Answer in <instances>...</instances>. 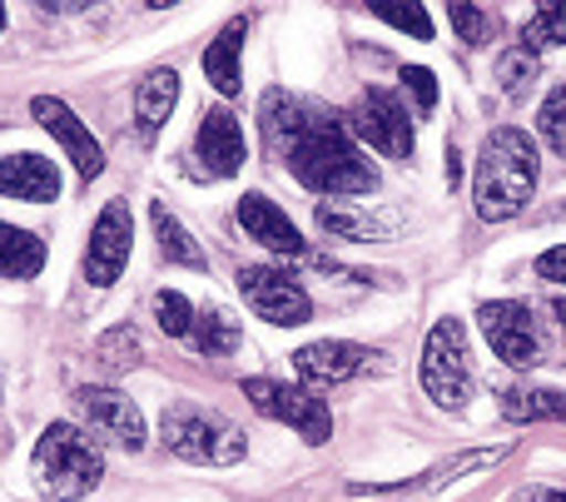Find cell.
I'll return each mask as SVG.
<instances>
[{"label": "cell", "instance_id": "obj_1", "mask_svg": "<svg viewBox=\"0 0 566 502\" xmlns=\"http://www.w3.org/2000/svg\"><path fill=\"white\" fill-rule=\"evenodd\" d=\"M537 175H542L537 139L517 125L492 129L478 155V179H472V205H478V215L488 219V224L522 215L527 199L537 195Z\"/></svg>", "mask_w": 566, "mask_h": 502}, {"label": "cell", "instance_id": "obj_2", "mask_svg": "<svg viewBox=\"0 0 566 502\" xmlns=\"http://www.w3.org/2000/svg\"><path fill=\"white\" fill-rule=\"evenodd\" d=\"M289 169L298 185H308L313 195H373L378 189V169L363 159V149L353 145V135L333 119H308V129L298 135L289 155Z\"/></svg>", "mask_w": 566, "mask_h": 502}, {"label": "cell", "instance_id": "obj_3", "mask_svg": "<svg viewBox=\"0 0 566 502\" xmlns=\"http://www.w3.org/2000/svg\"><path fill=\"white\" fill-rule=\"evenodd\" d=\"M30 468H35L40 493L60 498V502L95 493L99 478H105V458H99V448L90 443L75 423H50L45 433H40Z\"/></svg>", "mask_w": 566, "mask_h": 502}, {"label": "cell", "instance_id": "obj_4", "mask_svg": "<svg viewBox=\"0 0 566 502\" xmlns=\"http://www.w3.org/2000/svg\"><path fill=\"white\" fill-rule=\"evenodd\" d=\"M159 438L175 458L185 463H205V468H229L249 453V438L239 423H229L224 414L199 404H175L159 418Z\"/></svg>", "mask_w": 566, "mask_h": 502}, {"label": "cell", "instance_id": "obj_5", "mask_svg": "<svg viewBox=\"0 0 566 502\" xmlns=\"http://www.w3.org/2000/svg\"><path fill=\"white\" fill-rule=\"evenodd\" d=\"M422 388L438 408H468L472 398V364H468V334L458 318H438L422 344Z\"/></svg>", "mask_w": 566, "mask_h": 502}, {"label": "cell", "instance_id": "obj_6", "mask_svg": "<svg viewBox=\"0 0 566 502\" xmlns=\"http://www.w3.org/2000/svg\"><path fill=\"white\" fill-rule=\"evenodd\" d=\"M244 398L274 423H289L303 443H328L333 438V414L323 398H313V388L279 384V378H244Z\"/></svg>", "mask_w": 566, "mask_h": 502}, {"label": "cell", "instance_id": "obj_7", "mask_svg": "<svg viewBox=\"0 0 566 502\" xmlns=\"http://www.w3.org/2000/svg\"><path fill=\"white\" fill-rule=\"evenodd\" d=\"M348 135L388 159H412V119L392 90H363L358 105L348 109Z\"/></svg>", "mask_w": 566, "mask_h": 502}, {"label": "cell", "instance_id": "obj_8", "mask_svg": "<svg viewBox=\"0 0 566 502\" xmlns=\"http://www.w3.org/2000/svg\"><path fill=\"white\" fill-rule=\"evenodd\" d=\"M239 294L249 299V308H254L264 324H279V328H298V324H308V314H313L308 294H303V284L289 269H269V264L239 269Z\"/></svg>", "mask_w": 566, "mask_h": 502}, {"label": "cell", "instance_id": "obj_9", "mask_svg": "<svg viewBox=\"0 0 566 502\" xmlns=\"http://www.w3.org/2000/svg\"><path fill=\"white\" fill-rule=\"evenodd\" d=\"M478 324L502 364H512V368L542 364V328L527 304H517V299H492V304L478 308Z\"/></svg>", "mask_w": 566, "mask_h": 502}, {"label": "cell", "instance_id": "obj_10", "mask_svg": "<svg viewBox=\"0 0 566 502\" xmlns=\"http://www.w3.org/2000/svg\"><path fill=\"white\" fill-rule=\"evenodd\" d=\"M75 414L85 418L90 433L115 443V448H125V453H139V448H145V418H139V408L129 404L119 388H99V384L75 388Z\"/></svg>", "mask_w": 566, "mask_h": 502}, {"label": "cell", "instance_id": "obj_11", "mask_svg": "<svg viewBox=\"0 0 566 502\" xmlns=\"http://www.w3.org/2000/svg\"><path fill=\"white\" fill-rule=\"evenodd\" d=\"M129 244H135V219L119 199H109L99 209L95 229H90V244H85V279L95 289H109L129 264Z\"/></svg>", "mask_w": 566, "mask_h": 502}, {"label": "cell", "instance_id": "obj_12", "mask_svg": "<svg viewBox=\"0 0 566 502\" xmlns=\"http://www.w3.org/2000/svg\"><path fill=\"white\" fill-rule=\"evenodd\" d=\"M30 115H35L40 125H45L50 135H55V145L65 149V159L75 165V175H80V179H95L99 169H105V149H99V139L90 135V125L65 105V100H55V95H35V100H30Z\"/></svg>", "mask_w": 566, "mask_h": 502}, {"label": "cell", "instance_id": "obj_13", "mask_svg": "<svg viewBox=\"0 0 566 502\" xmlns=\"http://www.w3.org/2000/svg\"><path fill=\"white\" fill-rule=\"evenodd\" d=\"M368 354L363 344H348V338H318V344H303L298 354H293V368H298V378L308 388H333V384H348V378H358L363 368H368Z\"/></svg>", "mask_w": 566, "mask_h": 502}, {"label": "cell", "instance_id": "obj_14", "mask_svg": "<svg viewBox=\"0 0 566 502\" xmlns=\"http://www.w3.org/2000/svg\"><path fill=\"white\" fill-rule=\"evenodd\" d=\"M195 155H199V165H205L209 175H219V179L239 175V169H244V155H249V145H244V125H239V119L229 115V109H209V115L199 119Z\"/></svg>", "mask_w": 566, "mask_h": 502}, {"label": "cell", "instance_id": "obj_15", "mask_svg": "<svg viewBox=\"0 0 566 502\" xmlns=\"http://www.w3.org/2000/svg\"><path fill=\"white\" fill-rule=\"evenodd\" d=\"M0 195L25 199V205H50L60 199V169L45 155H6L0 159Z\"/></svg>", "mask_w": 566, "mask_h": 502}, {"label": "cell", "instance_id": "obj_16", "mask_svg": "<svg viewBox=\"0 0 566 502\" xmlns=\"http://www.w3.org/2000/svg\"><path fill=\"white\" fill-rule=\"evenodd\" d=\"M239 224H244L249 239H259L264 249H274V254H303V234L293 229V219L283 215L269 195H244L239 199Z\"/></svg>", "mask_w": 566, "mask_h": 502}, {"label": "cell", "instance_id": "obj_17", "mask_svg": "<svg viewBox=\"0 0 566 502\" xmlns=\"http://www.w3.org/2000/svg\"><path fill=\"white\" fill-rule=\"evenodd\" d=\"M259 129H264L269 155L289 159L293 145H298V135L308 129V119H303V105H298V100H289L283 90H269L264 105H259Z\"/></svg>", "mask_w": 566, "mask_h": 502}, {"label": "cell", "instance_id": "obj_18", "mask_svg": "<svg viewBox=\"0 0 566 502\" xmlns=\"http://www.w3.org/2000/svg\"><path fill=\"white\" fill-rule=\"evenodd\" d=\"M244 35H249V20L234 15L205 50V80L219 90V95H239V50H244Z\"/></svg>", "mask_w": 566, "mask_h": 502}, {"label": "cell", "instance_id": "obj_19", "mask_svg": "<svg viewBox=\"0 0 566 502\" xmlns=\"http://www.w3.org/2000/svg\"><path fill=\"white\" fill-rule=\"evenodd\" d=\"M175 100H179V75H175V70H149V75L139 80V90H135V125H139V135L155 139L159 129H165Z\"/></svg>", "mask_w": 566, "mask_h": 502}, {"label": "cell", "instance_id": "obj_20", "mask_svg": "<svg viewBox=\"0 0 566 502\" xmlns=\"http://www.w3.org/2000/svg\"><path fill=\"white\" fill-rule=\"evenodd\" d=\"M502 414L512 423H566V394L562 388H507Z\"/></svg>", "mask_w": 566, "mask_h": 502}, {"label": "cell", "instance_id": "obj_21", "mask_svg": "<svg viewBox=\"0 0 566 502\" xmlns=\"http://www.w3.org/2000/svg\"><path fill=\"white\" fill-rule=\"evenodd\" d=\"M45 264V244L30 229L0 224V279H35Z\"/></svg>", "mask_w": 566, "mask_h": 502}, {"label": "cell", "instance_id": "obj_22", "mask_svg": "<svg viewBox=\"0 0 566 502\" xmlns=\"http://www.w3.org/2000/svg\"><path fill=\"white\" fill-rule=\"evenodd\" d=\"M195 344H199V354L205 358H224V354H234L239 344H244V324H239L229 308H199L195 314Z\"/></svg>", "mask_w": 566, "mask_h": 502}, {"label": "cell", "instance_id": "obj_23", "mask_svg": "<svg viewBox=\"0 0 566 502\" xmlns=\"http://www.w3.org/2000/svg\"><path fill=\"white\" fill-rule=\"evenodd\" d=\"M149 219H155V239H159V254L169 259V264H185V269H205V249L195 244V234H189L185 224H179L175 215H169L165 205L149 209Z\"/></svg>", "mask_w": 566, "mask_h": 502}, {"label": "cell", "instance_id": "obj_24", "mask_svg": "<svg viewBox=\"0 0 566 502\" xmlns=\"http://www.w3.org/2000/svg\"><path fill=\"white\" fill-rule=\"evenodd\" d=\"M95 358H99V368L105 374H135L139 364H145V344H139V334L129 324H115L109 334H99L95 338Z\"/></svg>", "mask_w": 566, "mask_h": 502}, {"label": "cell", "instance_id": "obj_25", "mask_svg": "<svg viewBox=\"0 0 566 502\" xmlns=\"http://www.w3.org/2000/svg\"><path fill=\"white\" fill-rule=\"evenodd\" d=\"M318 224L328 229L333 239H388V224H382V219L363 215V209L338 205V199H328V205H318Z\"/></svg>", "mask_w": 566, "mask_h": 502}, {"label": "cell", "instance_id": "obj_26", "mask_svg": "<svg viewBox=\"0 0 566 502\" xmlns=\"http://www.w3.org/2000/svg\"><path fill=\"white\" fill-rule=\"evenodd\" d=\"M562 40H566V0H547V6H537L522 20V45H527L532 55L547 45H562Z\"/></svg>", "mask_w": 566, "mask_h": 502}, {"label": "cell", "instance_id": "obj_27", "mask_svg": "<svg viewBox=\"0 0 566 502\" xmlns=\"http://www.w3.org/2000/svg\"><path fill=\"white\" fill-rule=\"evenodd\" d=\"M537 75H542V65H537V55H532L527 45H512L507 55L497 60V80H502V90H507L512 100H522L532 85H537Z\"/></svg>", "mask_w": 566, "mask_h": 502}, {"label": "cell", "instance_id": "obj_28", "mask_svg": "<svg viewBox=\"0 0 566 502\" xmlns=\"http://www.w3.org/2000/svg\"><path fill=\"white\" fill-rule=\"evenodd\" d=\"M507 453V448H497V453H458L452 463H438L432 473H422V483H408V488H398V493H432V488H442V483H458V473H472V468H492L497 458Z\"/></svg>", "mask_w": 566, "mask_h": 502}, {"label": "cell", "instance_id": "obj_29", "mask_svg": "<svg viewBox=\"0 0 566 502\" xmlns=\"http://www.w3.org/2000/svg\"><path fill=\"white\" fill-rule=\"evenodd\" d=\"M155 318H159V328H165L169 338L195 334V308H189V299H185V294H175V289L155 294Z\"/></svg>", "mask_w": 566, "mask_h": 502}, {"label": "cell", "instance_id": "obj_30", "mask_svg": "<svg viewBox=\"0 0 566 502\" xmlns=\"http://www.w3.org/2000/svg\"><path fill=\"white\" fill-rule=\"evenodd\" d=\"M537 129H542V139L566 159V80L547 95V105H542V115H537Z\"/></svg>", "mask_w": 566, "mask_h": 502}, {"label": "cell", "instance_id": "obj_31", "mask_svg": "<svg viewBox=\"0 0 566 502\" xmlns=\"http://www.w3.org/2000/svg\"><path fill=\"white\" fill-rule=\"evenodd\" d=\"M373 15L388 20L392 30H402L412 40H432V15L422 6H373Z\"/></svg>", "mask_w": 566, "mask_h": 502}, {"label": "cell", "instance_id": "obj_32", "mask_svg": "<svg viewBox=\"0 0 566 502\" xmlns=\"http://www.w3.org/2000/svg\"><path fill=\"white\" fill-rule=\"evenodd\" d=\"M448 20H452V30H458L468 45H482V40L492 35V20H488V10H478V6H462V0H452L448 6Z\"/></svg>", "mask_w": 566, "mask_h": 502}, {"label": "cell", "instance_id": "obj_33", "mask_svg": "<svg viewBox=\"0 0 566 502\" xmlns=\"http://www.w3.org/2000/svg\"><path fill=\"white\" fill-rule=\"evenodd\" d=\"M402 85H408L412 100H418V115H432V109H438V80H432L428 65H408L402 70Z\"/></svg>", "mask_w": 566, "mask_h": 502}, {"label": "cell", "instance_id": "obj_34", "mask_svg": "<svg viewBox=\"0 0 566 502\" xmlns=\"http://www.w3.org/2000/svg\"><path fill=\"white\" fill-rule=\"evenodd\" d=\"M537 274L547 279V284H562V289H566V244L547 249V254L537 259Z\"/></svg>", "mask_w": 566, "mask_h": 502}, {"label": "cell", "instance_id": "obj_35", "mask_svg": "<svg viewBox=\"0 0 566 502\" xmlns=\"http://www.w3.org/2000/svg\"><path fill=\"white\" fill-rule=\"evenodd\" d=\"M517 502H547V493H537V488H527V493H522Z\"/></svg>", "mask_w": 566, "mask_h": 502}, {"label": "cell", "instance_id": "obj_36", "mask_svg": "<svg viewBox=\"0 0 566 502\" xmlns=\"http://www.w3.org/2000/svg\"><path fill=\"white\" fill-rule=\"evenodd\" d=\"M557 318H562V328H566V294L557 299Z\"/></svg>", "mask_w": 566, "mask_h": 502}, {"label": "cell", "instance_id": "obj_37", "mask_svg": "<svg viewBox=\"0 0 566 502\" xmlns=\"http://www.w3.org/2000/svg\"><path fill=\"white\" fill-rule=\"evenodd\" d=\"M547 502H566V493H547Z\"/></svg>", "mask_w": 566, "mask_h": 502}, {"label": "cell", "instance_id": "obj_38", "mask_svg": "<svg viewBox=\"0 0 566 502\" xmlns=\"http://www.w3.org/2000/svg\"><path fill=\"white\" fill-rule=\"evenodd\" d=\"M0 25H6V10H0Z\"/></svg>", "mask_w": 566, "mask_h": 502}]
</instances>
